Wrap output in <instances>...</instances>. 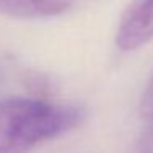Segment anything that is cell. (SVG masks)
Here are the masks:
<instances>
[{"label":"cell","instance_id":"obj_3","mask_svg":"<svg viewBox=\"0 0 153 153\" xmlns=\"http://www.w3.org/2000/svg\"><path fill=\"white\" fill-rule=\"evenodd\" d=\"M74 0H0V13L17 18H43L64 13Z\"/></svg>","mask_w":153,"mask_h":153},{"label":"cell","instance_id":"obj_4","mask_svg":"<svg viewBox=\"0 0 153 153\" xmlns=\"http://www.w3.org/2000/svg\"><path fill=\"white\" fill-rule=\"evenodd\" d=\"M152 122L142 133L138 143L135 146V153H153V117H148Z\"/></svg>","mask_w":153,"mask_h":153},{"label":"cell","instance_id":"obj_5","mask_svg":"<svg viewBox=\"0 0 153 153\" xmlns=\"http://www.w3.org/2000/svg\"><path fill=\"white\" fill-rule=\"evenodd\" d=\"M142 109L146 117H153V77L150 79L145 92H143V100H142Z\"/></svg>","mask_w":153,"mask_h":153},{"label":"cell","instance_id":"obj_2","mask_svg":"<svg viewBox=\"0 0 153 153\" xmlns=\"http://www.w3.org/2000/svg\"><path fill=\"white\" fill-rule=\"evenodd\" d=\"M153 40V0H132L117 30L115 43L122 51H133Z\"/></svg>","mask_w":153,"mask_h":153},{"label":"cell","instance_id":"obj_1","mask_svg":"<svg viewBox=\"0 0 153 153\" xmlns=\"http://www.w3.org/2000/svg\"><path fill=\"white\" fill-rule=\"evenodd\" d=\"M86 117L77 105L30 97L0 100V153H30L35 146L81 125Z\"/></svg>","mask_w":153,"mask_h":153}]
</instances>
